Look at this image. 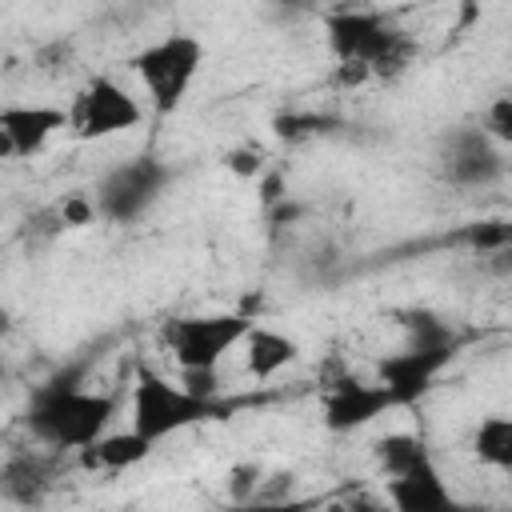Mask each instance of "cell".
<instances>
[{
	"mask_svg": "<svg viewBox=\"0 0 512 512\" xmlns=\"http://www.w3.org/2000/svg\"><path fill=\"white\" fill-rule=\"evenodd\" d=\"M116 412H120V400L112 392L84 388V364H72L32 392L24 424L36 440H44L52 448L84 452L100 436H108V424Z\"/></svg>",
	"mask_w": 512,
	"mask_h": 512,
	"instance_id": "obj_1",
	"label": "cell"
},
{
	"mask_svg": "<svg viewBox=\"0 0 512 512\" xmlns=\"http://www.w3.org/2000/svg\"><path fill=\"white\" fill-rule=\"evenodd\" d=\"M224 408L216 400H196L184 384H172L164 380L156 368L148 364H136V380H132V428L140 436H148L152 444L192 428V424H204V420H216Z\"/></svg>",
	"mask_w": 512,
	"mask_h": 512,
	"instance_id": "obj_2",
	"label": "cell"
},
{
	"mask_svg": "<svg viewBox=\"0 0 512 512\" xmlns=\"http://www.w3.org/2000/svg\"><path fill=\"white\" fill-rule=\"evenodd\" d=\"M200 64H204V44L188 32H168V36L152 40L148 48H140L132 60L156 116H172L184 104Z\"/></svg>",
	"mask_w": 512,
	"mask_h": 512,
	"instance_id": "obj_3",
	"label": "cell"
},
{
	"mask_svg": "<svg viewBox=\"0 0 512 512\" xmlns=\"http://www.w3.org/2000/svg\"><path fill=\"white\" fill-rule=\"evenodd\" d=\"M324 32L340 64H368L376 76H392L408 64V40L396 28H388L376 12H328Z\"/></svg>",
	"mask_w": 512,
	"mask_h": 512,
	"instance_id": "obj_4",
	"label": "cell"
},
{
	"mask_svg": "<svg viewBox=\"0 0 512 512\" xmlns=\"http://www.w3.org/2000/svg\"><path fill=\"white\" fill-rule=\"evenodd\" d=\"M252 320L240 312H212V316H176L164 328V344L172 348L180 368H216L236 344H244Z\"/></svg>",
	"mask_w": 512,
	"mask_h": 512,
	"instance_id": "obj_5",
	"label": "cell"
},
{
	"mask_svg": "<svg viewBox=\"0 0 512 512\" xmlns=\"http://www.w3.org/2000/svg\"><path fill=\"white\" fill-rule=\"evenodd\" d=\"M168 180H172V172H168L164 160H156V156H132V160L116 164L96 184V208L112 224H132V220H140L160 200V192L168 188Z\"/></svg>",
	"mask_w": 512,
	"mask_h": 512,
	"instance_id": "obj_6",
	"label": "cell"
},
{
	"mask_svg": "<svg viewBox=\"0 0 512 512\" xmlns=\"http://www.w3.org/2000/svg\"><path fill=\"white\" fill-rule=\"evenodd\" d=\"M68 112H72L76 140H104V136H116V132L136 128L144 120L140 100L124 84H116L112 76H92L76 92V104Z\"/></svg>",
	"mask_w": 512,
	"mask_h": 512,
	"instance_id": "obj_7",
	"label": "cell"
},
{
	"mask_svg": "<svg viewBox=\"0 0 512 512\" xmlns=\"http://www.w3.org/2000/svg\"><path fill=\"white\" fill-rule=\"evenodd\" d=\"M452 356H456V348H408L404 344L400 352L380 356L376 380L392 392L396 408H416L432 392L436 376L452 364Z\"/></svg>",
	"mask_w": 512,
	"mask_h": 512,
	"instance_id": "obj_8",
	"label": "cell"
},
{
	"mask_svg": "<svg viewBox=\"0 0 512 512\" xmlns=\"http://www.w3.org/2000/svg\"><path fill=\"white\" fill-rule=\"evenodd\" d=\"M72 128V112L56 104H8L0 108V156L24 160L36 156L56 132Z\"/></svg>",
	"mask_w": 512,
	"mask_h": 512,
	"instance_id": "obj_9",
	"label": "cell"
},
{
	"mask_svg": "<svg viewBox=\"0 0 512 512\" xmlns=\"http://www.w3.org/2000/svg\"><path fill=\"white\" fill-rule=\"evenodd\" d=\"M396 400L380 380H360V376H340L324 392V428L328 432H360L384 412H392Z\"/></svg>",
	"mask_w": 512,
	"mask_h": 512,
	"instance_id": "obj_10",
	"label": "cell"
},
{
	"mask_svg": "<svg viewBox=\"0 0 512 512\" xmlns=\"http://www.w3.org/2000/svg\"><path fill=\"white\" fill-rule=\"evenodd\" d=\"M444 176L456 188H488L504 176V156L484 128H456L444 140Z\"/></svg>",
	"mask_w": 512,
	"mask_h": 512,
	"instance_id": "obj_11",
	"label": "cell"
},
{
	"mask_svg": "<svg viewBox=\"0 0 512 512\" xmlns=\"http://www.w3.org/2000/svg\"><path fill=\"white\" fill-rule=\"evenodd\" d=\"M384 500L392 504V512H468L452 496L448 480L440 476L436 456L420 460L412 472H404L396 480H384Z\"/></svg>",
	"mask_w": 512,
	"mask_h": 512,
	"instance_id": "obj_12",
	"label": "cell"
},
{
	"mask_svg": "<svg viewBox=\"0 0 512 512\" xmlns=\"http://www.w3.org/2000/svg\"><path fill=\"white\" fill-rule=\"evenodd\" d=\"M52 488V472L40 456L32 452H12L0 468V492L8 504H20V508H40L44 496Z\"/></svg>",
	"mask_w": 512,
	"mask_h": 512,
	"instance_id": "obj_13",
	"label": "cell"
},
{
	"mask_svg": "<svg viewBox=\"0 0 512 512\" xmlns=\"http://www.w3.org/2000/svg\"><path fill=\"white\" fill-rule=\"evenodd\" d=\"M152 456V440L140 436L136 428H124V432H108L100 436L92 448L80 452V464L88 472H124V468H136Z\"/></svg>",
	"mask_w": 512,
	"mask_h": 512,
	"instance_id": "obj_14",
	"label": "cell"
},
{
	"mask_svg": "<svg viewBox=\"0 0 512 512\" xmlns=\"http://www.w3.org/2000/svg\"><path fill=\"white\" fill-rule=\"evenodd\" d=\"M300 356V344L276 328H264V324H252L248 340H244V368L256 376V380H268L276 376L280 368H288L292 360Z\"/></svg>",
	"mask_w": 512,
	"mask_h": 512,
	"instance_id": "obj_15",
	"label": "cell"
},
{
	"mask_svg": "<svg viewBox=\"0 0 512 512\" xmlns=\"http://www.w3.org/2000/svg\"><path fill=\"white\" fill-rule=\"evenodd\" d=\"M372 456H376V468L384 472V480H396V476L412 472L420 460H432V448L416 432H388L372 444Z\"/></svg>",
	"mask_w": 512,
	"mask_h": 512,
	"instance_id": "obj_16",
	"label": "cell"
},
{
	"mask_svg": "<svg viewBox=\"0 0 512 512\" xmlns=\"http://www.w3.org/2000/svg\"><path fill=\"white\" fill-rule=\"evenodd\" d=\"M472 452L480 464L512 472V416L508 412H492L476 424L472 432Z\"/></svg>",
	"mask_w": 512,
	"mask_h": 512,
	"instance_id": "obj_17",
	"label": "cell"
},
{
	"mask_svg": "<svg viewBox=\"0 0 512 512\" xmlns=\"http://www.w3.org/2000/svg\"><path fill=\"white\" fill-rule=\"evenodd\" d=\"M456 240L464 248H472L476 256H492V252H504L512 248V220L504 216H484V220H472L456 232Z\"/></svg>",
	"mask_w": 512,
	"mask_h": 512,
	"instance_id": "obj_18",
	"label": "cell"
},
{
	"mask_svg": "<svg viewBox=\"0 0 512 512\" xmlns=\"http://www.w3.org/2000/svg\"><path fill=\"white\" fill-rule=\"evenodd\" d=\"M260 488H264V468H260L256 460H244V464H236V468L228 472V496H232V504L256 500Z\"/></svg>",
	"mask_w": 512,
	"mask_h": 512,
	"instance_id": "obj_19",
	"label": "cell"
},
{
	"mask_svg": "<svg viewBox=\"0 0 512 512\" xmlns=\"http://www.w3.org/2000/svg\"><path fill=\"white\" fill-rule=\"evenodd\" d=\"M324 500H316V496H288V500H264V496H256V500H240V504H228L224 512H316Z\"/></svg>",
	"mask_w": 512,
	"mask_h": 512,
	"instance_id": "obj_20",
	"label": "cell"
},
{
	"mask_svg": "<svg viewBox=\"0 0 512 512\" xmlns=\"http://www.w3.org/2000/svg\"><path fill=\"white\" fill-rule=\"evenodd\" d=\"M224 168L240 180H260L264 176V148L260 144H240V148L224 152Z\"/></svg>",
	"mask_w": 512,
	"mask_h": 512,
	"instance_id": "obj_21",
	"label": "cell"
},
{
	"mask_svg": "<svg viewBox=\"0 0 512 512\" xmlns=\"http://www.w3.org/2000/svg\"><path fill=\"white\" fill-rule=\"evenodd\" d=\"M332 120H324V116H316V112H288V116H276L272 120V128H276V136H284V140H304V136H312V132H324Z\"/></svg>",
	"mask_w": 512,
	"mask_h": 512,
	"instance_id": "obj_22",
	"label": "cell"
},
{
	"mask_svg": "<svg viewBox=\"0 0 512 512\" xmlns=\"http://www.w3.org/2000/svg\"><path fill=\"white\" fill-rule=\"evenodd\" d=\"M484 132H488L496 144H512V92H504V96H496V100L488 104Z\"/></svg>",
	"mask_w": 512,
	"mask_h": 512,
	"instance_id": "obj_23",
	"label": "cell"
},
{
	"mask_svg": "<svg viewBox=\"0 0 512 512\" xmlns=\"http://www.w3.org/2000/svg\"><path fill=\"white\" fill-rule=\"evenodd\" d=\"M56 208H60V220H64V228H88V224L100 216L96 200H88L84 192H72V196H64Z\"/></svg>",
	"mask_w": 512,
	"mask_h": 512,
	"instance_id": "obj_24",
	"label": "cell"
},
{
	"mask_svg": "<svg viewBox=\"0 0 512 512\" xmlns=\"http://www.w3.org/2000/svg\"><path fill=\"white\" fill-rule=\"evenodd\" d=\"M180 384H184L196 400H216V392H220L216 368H180Z\"/></svg>",
	"mask_w": 512,
	"mask_h": 512,
	"instance_id": "obj_25",
	"label": "cell"
},
{
	"mask_svg": "<svg viewBox=\"0 0 512 512\" xmlns=\"http://www.w3.org/2000/svg\"><path fill=\"white\" fill-rule=\"evenodd\" d=\"M376 72L368 68V64H336V72H332V84H340V88H360L364 80H372Z\"/></svg>",
	"mask_w": 512,
	"mask_h": 512,
	"instance_id": "obj_26",
	"label": "cell"
},
{
	"mask_svg": "<svg viewBox=\"0 0 512 512\" xmlns=\"http://www.w3.org/2000/svg\"><path fill=\"white\" fill-rule=\"evenodd\" d=\"M260 200H264L268 208H276V204L284 200V172H264V176H260Z\"/></svg>",
	"mask_w": 512,
	"mask_h": 512,
	"instance_id": "obj_27",
	"label": "cell"
},
{
	"mask_svg": "<svg viewBox=\"0 0 512 512\" xmlns=\"http://www.w3.org/2000/svg\"><path fill=\"white\" fill-rule=\"evenodd\" d=\"M340 512H392V504L380 500V496H368V492H364V496H352Z\"/></svg>",
	"mask_w": 512,
	"mask_h": 512,
	"instance_id": "obj_28",
	"label": "cell"
},
{
	"mask_svg": "<svg viewBox=\"0 0 512 512\" xmlns=\"http://www.w3.org/2000/svg\"><path fill=\"white\" fill-rule=\"evenodd\" d=\"M484 268H488L492 276H512V248H504V252H492V256H484Z\"/></svg>",
	"mask_w": 512,
	"mask_h": 512,
	"instance_id": "obj_29",
	"label": "cell"
}]
</instances>
